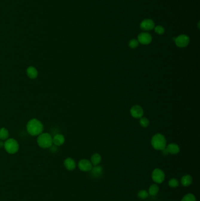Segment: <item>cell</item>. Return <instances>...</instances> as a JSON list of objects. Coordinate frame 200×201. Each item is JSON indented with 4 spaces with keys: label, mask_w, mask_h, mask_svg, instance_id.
<instances>
[{
    "label": "cell",
    "mask_w": 200,
    "mask_h": 201,
    "mask_svg": "<svg viewBox=\"0 0 200 201\" xmlns=\"http://www.w3.org/2000/svg\"><path fill=\"white\" fill-rule=\"evenodd\" d=\"M27 129L28 132L32 136L40 135L44 130L42 123L36 119H32L27 124Z\"/></svg>",
    "instance_id": "obj_1"
},
{
    "label": "cell",
    "mask_w": 200,
    "mask_h": 201,
    "mask_svg": "<svg viewBox=\"0 0 200 201\" xmlns=\"http://www.w3.org/2000/svg\"><path fill=\"white\" fill-rule=\"evenodd\" d=\"M151 143L153 148L161 151L167 146V141L164 136L161 134H157L152 137Z\"/></svg>",
    "instance_id": "obj_2"
},
{
    "label": "cell",
    "mask_w": 200,
    "mask_h": 201,
    "mask_svg": "<svg viewBox=\"0 0 200 201\" xmlns=\"http://www.w3.org/2000/svg\"><path fill=\"white\" fill-rule=\"evenodd\" d=\"M37 142L41 148H48L52 145V138L49 134H41L37 139Z\"/></svg>",
    "instance_id": "obj_3"
},
{
    "label": "cell",
    "mask_w": 200,
    "mask_h": 201,
    "mask_svg": "<svg viewBox=\"0 0 200 201\" xmlns=\"http://www.w3.org/2000/svg\"><path fill=\"white\" fill-rule=\"evenodd\" d=\"M6 151L10 154H14L19 150V144L16 139H7L4 145Z\"/></svg>",
    "instance_id": "obj_4"
},
{
    "label": "cell",
    "mask_w": 200,
    "mask_h": 201,
    "mask_svg": "<svg viewBox=\"0 0 200 201\" xmlns=\"http://www.w3.org/2000/svg\"><path fill=\"white\" fill-rule=\"evenodd\" d=\"M152 178L154 182L157 184H161L165 179V173L161 170L155 168L152 172Z\"/></svg>",
    "instance_id": "obj_5"
},
{
    "label": "cell",
    "mask_w": 200,
    "mask_h": 201,
    "mask_svg": "<svg viewBox=\"0 0 200 201\" xmlns=\"http://www.w3.org/2000/svg\"><path fill=\"white\" fill-rule=\"evenodd\" d=\"M176 46L180 48H184L187 46L190 43V38L186 35H180L175 40Z\"/></svg>",
    "instance_id": "obj_6"
},
{
    "label": "cell",
    "mask_w": 200,
    "mask_h": 201,
    "mask_svg": "<svg viewBox=\"0 0 200 201\" xmlns=\"http://www.w3.org/2000/svg\"><path fill=\"white\" fill-rule=\"evenodd\" d=\"M78 167L79 170L83 172L91 171L92 168V164L91 161L88 159H81L78 164Z\"/></svg>",
    "instance_id": "obj_7"
},
{
    "label": "cell",
    "mask_w": 200,
    "mask_h": 201,
    "mask_svg": "<svg viewBox=\"0 0 200 201\" xmlns=\"http://www.w3.org/2000/svg\"><path fill=\"white\" fill-rule=\"evenodd\" d=\"M152 41L151 35L147 32H142L138 36V41L143 45H148Z\"/></svg>",
    "instance_id": "obj_8"
},
{
    "label": "cell",
    "mask_w": 200,
    "mask_h": 201,
    "mask_svg": "<svg viewBox=\"0 0 200 201\" xmlns=\"http://www.w3.org/2000/svg\"><path fill=\"white\" fill-rule=\"evenodd\" d=\"M130 114L132 116L135 118H140L144 114V111L141 107L136 105L132 107L130 109Z\"/></svg>",
    "instance_id": "obj_9"
},
{
    "label": "cell",
    "mask_w": 200,
    "mask_h": 201,
    "mask_svg": "<svg viewBox=\"0 0 200 201\" xmlns=\"http://www.w3.org/2000/svg\"><path fill=\"white\" fill-rule=\"evenodd\" d=\"M140 28L145 31H150L154 28V21L150 19H144L140 24Z\"/></svg>",
    "instance_id": "obj_10"
},
{
    "label": "cell",
    "mask_w": 200,
    "mask_h": 201,
    "mask_svg": "<svg viewBox=\"0 0 200 201\" xmlns=\"http://www.w3.org/2000/svg\"><path fill=\"white\" fill-rule=\"evenodd\" d=\"M103 170V167L98 165L92 167V170H91V174L93 178H99L102 175Z\"/></svg>",
    "instance_id": "obj_11"
},
{
    "label": "cell",
    "mask_w": 200,
    "mask_h": 201,
    "mask_svg": "<svg viewBox=\"0 0 200 201\" xmlns=\"http://www.w3.org/2000/svg\"><path fill=\"white\" fill-rule=\"evenodd\" d=\"M166 148L168 151L169 154L172 155L177 154L180 152V147L178 145L174 143H170L167 146H166Z\"/></svg>",
    "instance_id": "obj_12"
},
{
    "label": "cell",
    "mask_w": 200,
    "mask_h": 201,
    "mask_svg": "<svg viewBox=\"0 0 200 201\" xmlns=\"http://www.w3.org/2000/svg\"><path fill=\"white\" fill-rule=\"evenodd\" d=\"M64 165L68 170H73L76 168V162L72 158H68L65 160Z\"/></svg>",
    "instance_id": "obj_13"
},
{
    "label": "cell",
    "mask_w": 200,
    "mask_h": 201,
    "mask_svg": "<svg viewBox=\"0 0 200 201\" xmlns=\"http://www.w3.org/2000/svg\"><path fill=\"white\" fill-rule=\"evenodd\" d=\"M27 74L28 77L31 79H35L38 75L37 69L33 67H29L27 69Z\"/></svg>",
    "instance_id": "obj_14"
},
{
    "label": "cell",
    "mask_w": 200,
    "mask_h": 201,
    "mask_svg": "<svg viewBox=\"0 0 200 201\" xmlns=\"http://www.w3.org/2000/svg\"><path fill=\"white\" fill-rule=\"evenodd\" d=\"M65 142V138L61 134H57L52 138V143L56 146H61Z\"/></svg>",
    "instance_id": "obj_15"
},
{
    "label": "cell",
    "mask_w": 200,
    "mask_h": 201,
    "mask_svg": "<svg viewBox=\"0 0 200 201\" xmlns=\"http://www.w3.org/2000/svg\"><path fill=\"white\" fill-rule=\"evenodd\" d=\"M193 182V178L190 175H185L181 178V183L185 187L190 185Z\"/></svg>",
    "instance_id": "obj_16"
},
{
    "label": "cell",
    "mask_w": 200,
    "mask_h": 201,
    "mask_svg": "<svg viewBox=\"0 0 200 201\" xmlns=\"http://www.w3.org/2000/svg\"><path fill=\"white\" fill-rule=\"evenodd\" d=\"M102 161V157L100 154H94L91 156V162L92 164V165L96 166L98 165Z\"/></svg>",
    "instance_id": "obj_17"
},
{
    "label": "cell",
    "mask_w": 200,
    "mask_h": 201,
    "mask_svg": "<svg viewBox=\"0 0 200 201\" xmlns=\"http://www.w3.org/2000/svg\"><path fill=\"white\" fill-rule=\"evenodd\" d=\"M159 191V187L157 184H153L150 186L149 189V194L152 196H155Z\"/></svg>",
    "instance_id": "obj_18"
},
{
    "label": "cell",
    "mask_w": 200,
    "mask_h": 201,
    "mask_svg": "<svg viewBox=\"0 0 200 201\" xmlns=\"http://www.w3.org/2000/svg\"><path fill=\"white\" fill-rule=\"evenodd\" d=\"M9 137L8 131L5 128H2L0 129V139L1 140H7Z\"/></svg>",
    "instance_id": "obj_19"
},
{
    "label": "cell",
    "mask_w": 200,
    "mask_h": 201,
    "mask_svg": "<svg viewBox=\"0 0 200 201\" xmlns=\"http://www.w3.org/2000/svg\"><path fill=\"white\" fill-rule=\"evenodd\" d=\"M181 201H197V199L193 194H188L183 198Z\"/></svg>",
    "instance_id": "obj_20"
},
{
    "label": "cell",
    "mask_w": 200,
    "mask_h": 201,
    "mask_svg": "<svg viewBox=\"0 0 200 201\" xmlns=\"http://www.w3.org/2000/svg\"><path fill=\"white\" fill-rule=\"evenodd\" d=\"M139 123H140V125H141L142 127H143V128H146V127H147V126L149 125L150 122H149V120H148L147 118H145V117H141V118H140V119Z\"/></svg>",
    "instance_id": "obj_21"
},
{
    "label": "cell",
    "mask_w": 200,
    "mask_h": 201,
    "mask_svg": "<svg viewBox=\"0 0 200 201\" xmlns=\"http://www.w3.org/2000/svg\"><path fill=\"white\" fill-rule=\"evenodd\" d=\"M138 197L141 200H145L149 197V193L146 190H141L138 192Z\"/></svg>",
    "instance_id": "obj_22"
},
{
    "label": "cell",
    "mask_w": 200,
    "mask_h": 201,
    "mask_svg": "<svg viewBox=\"0 0 200 201\" xmlns=\"http://www.w3.org/2000/svg\"><path fill=\"white\" fill-rule=\"evenodd\" d=\"M169 185L171 188H177L179 185V182L177 179L172 178L169 181Z\"/></svg>",
    "instance_id": "obj_23"
},
{
    "label": "cell",
    "mask_w": 200,
    "mask_h": 201,
    "mask_svg": "<svg viewBox=\"0 0 200 201\" xmlns=\"http://www.w3.org/2000/svg\"><path fill=\"white\" fill-rule=\"evenodd\" d=\"M139 43L138 40H137L136 39H132V40L130 41V42L129 43V46L131 48L134 49V48H136L138 46Z\"/></svg>",
    "instance_id": "obj_24"
},
{
    "label": "cell",
    "mask_w": 200,
    "mask_h": 201,
    "mask_svg": "<svg viewBox=\"0 0 200 201\" xmlns=\"http://www.w3.org/2000/svg\"><path fill=\"white\" fill-rule=\"evenodd\" d=\"M155 31L157 34H159V35H161V34H163L164 33V28L161 27V26H157L155 28Z\"/></svg>",
    "instance_id": "obj_25"
},
{
    "label": "cell",
    "mask_w": 200,
    "mask_h": 201,
    "mask_svg": "<svg viewBox=\"0 0 200 201\" xmlns=\"http://www.w3.org/2000/svg\"><path fill=\"white\" fill-rule=\"evenodd\" d=\"M162 151V154H163L164 155H167L168 154H169V152H168V151H167V149H166V148H165L164 149H163V150H161Z\"/></svg>",
    "instance_id": "obj_26"
},
{
    "label": "cell",
    "mask_w": 200,
    "mask_h": 201,
    "mask_svg": "<svg viewBox=\"0 0 200 201\" xmlns=\"http://www.w3.org/2000/svg\"><path fill=\"white\" fill-rule=\"evenodd\" d=\"M4 143L2 142V141H1L0 140V148H2V147H3L4 146Z\"/></svg>",
    "instance_id": "obj_27"
}]
</instances>
